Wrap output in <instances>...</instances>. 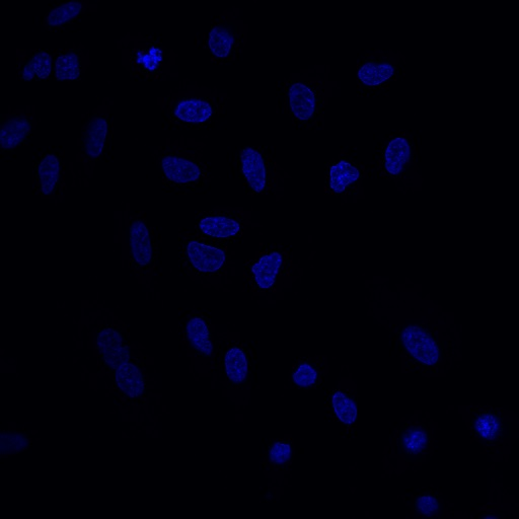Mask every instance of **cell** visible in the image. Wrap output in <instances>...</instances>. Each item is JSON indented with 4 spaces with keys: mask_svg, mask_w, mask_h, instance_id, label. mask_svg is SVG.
I'll list each match as a JSON object with an SVG mask.
<instances>
[{
    "mask_svg": "<svg viewBox=\"0 0 519 519\" xmlns=\"http://www.w3.org/2000/svg\"><path fill=\"white\" fill-rule=\"evenodd\" d=\"M117 390L130 401H138L145 390L144 375L138 360L130 359L115 372Z\"/></svg>",
    "mask_w": 519,
    "mask_h": 519,
    "instance_id": "cb8c5ba5",
    "label": "cell"
},
{
    "mask_svg": "<svg viewBox=\"0 0 519 519\" xmlns=\"http://www.w3.org/2000/svg\"><path fill=\"white\" fill-rule=\"evenodd\" d=\"M64 152L38 155L33 166L34 193L42 199L61 201L65 186Z\"/></svg>",
    "mask_w": 519,
    "mask_h": 519,
    "instance_id": "5bb4252c",
    "label": "cell"
},
{
    "mask_svg": "<svg viewBox=\"0 0 519 519\" xmlns=\"http://www.w3.org/2000/svg\"><path fill=\"white\" fill-rule=\"evenodd\" d=\"M41 117L38 116L37 106L28 105L25 108L13 109L0 115V150L12 154L28 144L36 131Z\"/></svg>",
    "mask_w": 519,
    "mask_h": 519,
    "instance_id": "4fadbf2b",
    "label": "cell"
},
{
    "mask_svg": "<svg viewBox=\"0 0 519 519\" xmlns=\"http://www.w3.org/2000/svg\"><path fill=\"white\" fill-rule=\"evenodd\" d=\"M57 48L17 49V80L41 82L52 77Z\"/></svg>",
    "mask_w": 519,
    "mask_h": 519,
    "instance_id": "ac0fdd59",
    "label": "cell"
},
{
    "mask_svg": "<svg viewBox=\"0 0 519 519\" xmlns=\"http://www.w3.org/2000/svg\"><path fill=\"white\" fill-rule=\"evenodd\" d=\"M221 369L234 388H243L250 380L249 355L238 343H230L221 355Z\"/></svg>",
    "mask_w": 519,
    "mask_h": 519,
    "instance_id": "44dd1931",
    "label": "cell"
},
{
    "mask_svg": "<svg viewBox=\"0 0 519 519\" xmlns=\"http://www.w3.org/2000/svg\"><path fill=\"white\" fill-rule=\"evenodd\" d=\"M330 73V65H315L291 72L277 83L279 106L294 126L314 132L325 129L326 111L337 89Z\"/></svg>",
    "mask_w": 519,
    "mask_h": 519,
    "instance_id": "6da1fadb",
    "label": "cell"
},
{
    "mask_svg": "<svg viewBox=\"0 0 519 519\" xmlns=\"http://www.w3.org/2000/svg\"><path fill=\"white\" fill-rule=\"evenodd\" d=\"M417 145L414 137L396 130L388 138L382 152L381 172L398 186L414 187L417 181Z\"/></svg>",
    "mask_w": 519,
    "mask_h": 519,
    "instance_id": "8fae6325",
    "label": "cell"
},
{
    "mask_svg": "<svg viewBox=\"0 0 519 519\" xmlns=\"http://www.w3.org/2000/svg\"><path fill=\"white\" fill-rule=\"evenodd\" d=\"M320 380L318 367L310 361H302L293 369L291 383L295 388L311 390Z\"/></svg>",
    "mask_w": 519,
    "mask_h": 519,
    "instance_id": "83f0119b",
    "label": "cell"
},
{
    "mask_svg": "<svg viewBox=\"0 0 519 519\" xmlns=\"http://www.w3.org/2000/svg\"><path fill=\"white\" fill-rule=\"evenodd\" d=\"M415 510L426 518L439 517L441 505L437 497L431 493L420 495L415 500Z\"/></svg>",
    "mask_w": 519,
    "mask_h": 519,
    "instance_id": "4dcf8cb0",
    "label": "cell"
},
{
    "mask_svg": "<svg viewBox=\"0 0 519 519\" xmlns=\"http://www.w3.org/2000/svg\"><path fill=\"white\" fill-rule=\"evenodd\" d=\"M430 440L429 432L422 426H411L400 435V448L403 453L414 456L426 450Z\"/></svg>",
    "mask_w": 519,
    "mask_h": 519,
    "instance_id": "4316f807",
    "label": "cell"
},
{
    "mask_svg": "<svg viewBox=\"0 0 519 519\" xmlns=\"http://www.w3.org/2000/svg\"><path fill=\"white\" fill-rule=\"evenodd\" d=\"M91 65V50L82 42H72L68 47L57 49L52 79L68 84L79 82Z\"/></svg>",
    "mask_w": 519,
    "mask_h": 519,
    "instance_id": "2e32d148",
    "label": "cell"
},
{
    "mask_svg": "<svg viewBox=\"0 0 519 519\" xmlns=\"http://www.w3.org/2000/svg\"><path fill=\"white\" fill-rule=\"evenodd\" d=\"M100 4L91 3L90 0L61 3L45 14L41 27L48 33L62 32L88 13H97Z\"/></svg>",
    "mask_w": 519,
    "mask_h": 519,
    "instance_id": "ffe728a7",
    "label": "cell"
},
{
    "mask_svg": "<svg viewBox=\"0 0 519 519\" xmlns=\"http://www.w3.org/2000/svg\"><path fill=\"white\" fill-rule=\"evenodd\" d=\"M399 336L402 348L415 363L428 368L439 364L441 349L429 330L420 325H408Z\"/></svg>",
    "mask_w": 519,
    "mask_h": 519,
    "instance_id": "9a60e30c",
    "label": "cell"
},
{
    "mask_svg": "<svg viewBox=\"0 0 519 519\" xmlns=\"http://www.w3.org/2000/svg\"><path fill=\"white\" fill-rule=\"evenodd\" d=\"M121 65L133 79L168 82L180 74L174 71L179 54L154 36L127 33L116 43Z\"/></svg>",
    "mask_w": 519,
    "mask_h": 519,
    "instance_id": "277c9868",
    "label": "cell"
},
{
    "mask_svg": "<svg viewBox=\"0 0 519 519\" xmlns=\"http://www.w3.org/2000/svg\"><path fill=\"white\" fill-rule=\"evenodd\" d=\"M283 262V254L279 250L261 253L250 268L253 286L258 291L271 290L281 273Z\"/></svg>",
    "mask_w": 519,
    "mask_h": 519,
    "instance_id": "603a6c76",
    "label": "cell"
},
{
    "mask_svg": "<svg viewBox=\"0 0 519 519\" xmlns=\"http://www.w3.org/2000/svg\"><path fill=\"white\" fill-rule=\"evenodd\" d=\"M253 224L252 212L243 207H214L195 214L194 229L199 236L220 244H230L243 237Z\"/></svg>",
    "mask_w": 519,
    "mask_h": 519,
    "instance_id": "9c48e42d",
    "label": "cell"
},
{
    "mask_svg": "<svg viewBox=\"0 0 519 519\" xmlns=\"http://www.w3.org/2000/svg\"><path fill=\"white\" fill-rule=\"evenodd\" d=\"M230 101V96L215 86L209 88L185 79L166 96L159 97L157 104L169 125L199 131L215 125Z\"/></svg>",
    "mask_w": 519,
    "mask_h": 519,
    "instance_id": "7a4b0ae2",
    "label": "cell"
},
{
    "mask_svg": "<svg viewBox=\"0 0 519 519\" xmlns=\"http://www.w3.org/2000/svg\"><path fill=\"white\" fill-rule=\"evenodd\" d=\"M406 71V57L401 51L375 49L357 63L356 86L359 96L389 90Z\"/></svg>",
    "mask_w": 519,
    "mask_h": 519,
    "instance_id": "ba28073f",
    "label": "cell"
},
{
    "mask_svg": "<svg viewBox=\"0 0 519 519\" xmlns=\"http://www.w3.org/2000/svg\"><path fill=\"white\" fill-rule=\"evenodd\" d=\"M236 162L249 194L252 196L274 194L279 200L284 190L285 179L288 177L268 153L267 147H244Z\"/></svg>",
    "mask_w": 519,
    "mask_h": 519,
    "instance_id": "52a82bcc",
    "label": "cell"
},
{
    "mask_svg": "<svg viewBox=\"0 0 519 519\" xmlns=\"http://www.w3.org/2000/svg\"><path fill=\"white\" fill-rule=\"evenodd\" d=\"M124 239L131 270L138 276H146L156 268L155 231L144 211H124Z\"/></svg>",
    "mask_w": 519,
    "mask_h": 519,
    "instance_id": "30bf717a",
    "label": "cell"
},
{
    "mask_svg": "<svg viewBox=\"0 0 519 519\" xmlns=\"http://www.w3.org/2000/svg\"><path fill=\"white\" fill-rule=\"evenodd\" d=\"M181 248L186 267L200 277L224 275L231 262L228 245L209 241L196 233H184Z\"/></svg>",
    "mask_w": 519,
    "mask_h": 519,
    "instance_id": "7c38bea8",
    "label": "cell"
},
{
    "mask_svg": "<svg viewBox=\"0 0 519 519\" xmlns=\"http://www.w3.org/2000/svg\"><path fill=\"white\" fill-rule=\"evenodd\" d=\"M249 25L241 17L240 9L233 7L210 22L202 45L216 65H226L239 59L249 39Z\"/></svg>",
    "mask_w": 519,
    "mask_h": 519,
    "instance_id": "8992f818",
    "label": "cell"
},
{
    "mask_svg": "<svg viewBox=\"0 0 519 519\" xmlns=\"http://www.w3.org/2000/svg\"><path fill=\"white\" fill-rule=\"evenodd\" d=\"M184 335L188 347L201 359H211L214 342L208 320L198 313L190 315L184 325Z\"/></svg>",
    "mask_w": 519,
    "mask_h": 519,
    "instance_id": "7402d4cb",
    "label": "cell"
},
{
    "mask_svg": "<svg viewBox=\"0 0 519 519\" xmlns=\"http://www.w3.org/2000/svg\"><path fill=\"white\" fill-rule=\"evenodd\" d=\"M205 148V141L183 134L177 138L167 137L152 155L161 171L163 184L174 189L193 190L210 183L214 176L209 163L204 162Z\"/></svg>",
    "mask_w": 519,
    "mask_h": 519,
    "instance_id": "3957f363",
    "label": "cell"
},
{
    "mask_svg": "<svg viewBox=\"0 0 519 519\" xmlns=\"http://www.w3.org/2000/svg\"><path fill=\"white\" fill-rule=\"evenodd\" d=\"M29 449V441L27 436L19 431H4L2 434V451L3 455L16 454L25 452Z\"/></svg>",
    "mask_w": 519,
    "mask_h": 519,
    "instance_id": "f546056e",
    "label": "cell"
},
{
    "mask_svg": "<svg viewBox=\"0 0 519 519\" xmlns=\"http://www.w3.org/2000/svg\"><path fill=\"white\" fill-rule=\"evenodd\" d=\"M96 349L100 364L113 375L116 370L131 359L130 346L121 328L105 326L96 335Z\"/></svg>",
    "mask_w": 519,
    "mask_h": 519,
    "instance_id": "e0dca14e",
    "label": "cell"
},
{
    "mask_svg": "<svg viewBox=\"0 0 519 519\" xmlns=\"http://www.w3.org/2000/svg\"><path fill=\"white\" fill-rule=\"evenodd\" d=\"M330 405L338 420L347 428L355 425L357 420V405L352 396L341 390L330 394Z\"/></svg>",
    "mask_w": 519,
    "mask_h": 519,
    "instance_id": "484cf974",
    "label": "cell"
},
{
    "mask_svg": "<svg viewBox=\"0 0 519 519\" xmlns=\"http://www.w3.org/2000/svg\"><path fill=\"white\" fill-rule=\"evenodd\" d=\"M471 427L476 436L489 444L508 436L509 427L503 416L494 409L483 410L472 419Z\"/></svg>",
    "mask_w": 519,
    "mask_h": 519,
    "instance_id": "d4e9b609",
    "label": "cell"
},
{
    "mask_svg": "<svg viewBox=\"0 0 519 519\" xmlns=\"http://www.w3.org/2000/svg\"><path fill=\"white\" fill-rule=\"evenodd\" d=\"M363 179V170L359 165L346 157L332 161L328 173L327 191L335 196L347 198L358 192Z\"/></svg>",
    "mask_w": 519,
    "mask_h": 519,
    "instance_id": "d6986e66",
    "label": "cell"
},
{
    "mask_svg": "<svg viewBox=\"0 0 519 519\" xmlns=\"http://www.w3.org/2000/svg\"><path fill=\"white\" fill-rule=\"evenodd\" d=\"M293 459V444L290 440H274L268 451L269 462L277 469H285Z\"/></svg>",
    "mask_w": 519,
    "mask_h": 519,
    "instance_id": "f1b7e54d",
    "label": "cell"
},
{
    "mask_svg": "<svg viewBox=\"0 0 519 519\" xmlns=\"http://www.w3.org/2000/svg\"><path fill=\"white\" fill-rule=\"evenodd\" d=\"M109 97L98 99V104L82 115V124L77 139L76 171L72 178L85 187L94 179L98 163L105 155L114 134L112 107Z\"/></svg>",
    "mask_w": 519,
    "mask_h": 519,
    "instance_id": "5b68a950",
    "label": "cell"
}]
</instances>
